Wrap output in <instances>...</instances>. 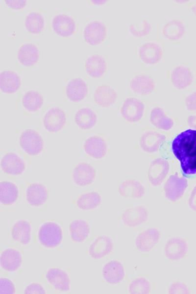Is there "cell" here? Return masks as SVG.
<instances>
[{
    "label": "cell",
    "instance_id": "6da1fadb",
    "mask_svg": "<svg viewBox=\"0 0 196 294\" xmlns=\"http://www.w3.org/2000/svg\"><path fill=\"white\" fill-rule=\"evenodd\" d=\"M172 148L184 175L196 174V130L188 129L179 134L173 139Z\"/></svg>",
    "mask_w": 196,
    "mask_h": 294
},
{
    "label": "cell",
    "instance_id": "7a4b0ae2",
    "mask_svg": "<svg viewBox=\"0 0 196 294\" xmlns=\"http://www.w3.org/2000/svg\"><path fill=\"white\" fill-rule=\"evenodd\" d=\"M22 150L30 156H38L43 151L44 143L41 134L36 130L28 128L22 131L19 137Z\"/></svg>",
    "mask_w": 196,
    "mask_h": 294
},
{
    "label": "cell",
    "instance_id": "3957f363",
    "mask_svg": "<svg viewBox=\"0 0 196 294\" xmlns=\"http://www.w3.org/2000/svg\"><path fill=\"white\" fill-rule=\"evenodd\" d=\"M62 230L56 222L47 221L40 226L38 231L39 242L48 248L58 246L62 240Z\"/></svg>",
    "mask_w": 196,
    "mask_h": 294
},
{
    "label": "cell",
    "instance_id": "277c9868",
    "mask_svg": "<svg viewBox=\"0 0 196 294\" xmlns=\"http://www.w3.org/2000/svg\"><path fill=\"white\" fill-rule=\"evenodd\" d=\"M188 187V181L180 177L176 173L171 175L164 186L166 197L172 202H175L181 198Z\"/></svg>",
    "mask_w": 196,
    "mask_h": 294
},
{
    "label": "cell",
    "instance_id": "5b68a950",
    "mask_svg": "<svg viewBox=\"0 0 196 294\" xmlns=\"http://www.w3.org/2000/svg\"><path fill=\"white\" fill-rule=\"evenodd\" d=\"M67 121L64 110L58 107L49 109L44 115L43 124L45 129L50 133H56L62 129Z\"/></svg>",
    "mask_w": 196,
    "mask_h": 294
},
{
    "label": "cell",
    "instance_id": "8992f818",
    "mask_svg": "<svg viewBox=\"0 0 196 294\" xmlns=\"http://www.w3.org/2000/svg\"><path fill=\"white\" fill-rule=\"evenodd\" d=\"M0 168L5 174L17 176L23 174L26 169L25 162L18 154L9 152L5 153L0 160Z\"/></svg>",
    "mask_w": 196,
    "mask_h": 294
},
{
    "label": "cell",
    "instance_id": "52a82bcc",
    "mask_svg": "<svg viewBox=\"0 0 196 294\" xmlns=\"http://www.w3.org/2000/svg\"><path fill=\"white\" fill-rule=\"evenodd\" d=\"M96 172L93 166L86 162L77 164L72 171L73 182L79 187L91 184L95 180Z\"/></svg>",
    "mask_w": 196,
    "mask_h": 294
},
{
    "label": "cell",
    "instance_id": "ba28073f",
    "mask_svg": "<svg viewBox=\"0 0 196 294\" xmlns=\"http://www.w3.org/2000/svg\"><path fill=\"white\" fill-rule=\"evenodd\" d=\"M188 250L186 241L178 237L169 239L166 242L164 249L165 256L171 261H177L183 258Z\"/></svg>",
    "mask_w": 196,
    "mask_h": 294
},
{
    "label": "cell",
    "instance_id": "9c48e42d",
    "mask_svg": "<svg viewBox=\"0 0 196 294\" xmlns=\"http://www.w3.org/2000/svg\"><path fill=\"white\" fill-rule=\"evenodd\" d=\"M160 236V232L158 229L148 228L137 236L135 240V246L141 252H148L158 243Z\"/></svg>",
    "mask_w": 196,
    "mask_h": 294
},
{
    "label": "cell",
    "instance_id": "30bf717a",
    "mask_svg": "<svg viewBox=\"0 0 196 294\" xmlns=\"http://www.w3.org/2000/svg\"><path fill=\"white\" fill-rule=\"evenodd\" d=\"M144 109V104L141 100L136 98H128L124 101L121 113L127 121L136 122L143 117Z\"/></svg>",
    "mask_w": 196,
    "mask_h": 294
},
{
    "label": "cell",
    "instance_id": "8fae6325",
    "mask_svg": "<svg viewBox=\"0 0 196 294\" xmlns=\"http://www.w3.org/2000/svg\"><path fill=\"white\" fill-rule=\"evenodd\" d=\"M107 29L105 25L98 21H92L85 27L83 36L88 44L96 46L100 44L105 38Z\"/></svg>",
    "mask_w": 196,
    "mask_h": 294
},
{
    "label": "cell",
    "instance_id": "7c38bea8",
    "mask_svg": "<svg viewBox=\"0 0 196 294\" xmlns=\"http://www.w3.org/2000/svg\"><path fill=\"white\" fill-rule=\"evenodd\" d=\"M148 217L147 208L139 205L126 209L122 215V220L124 225L134 227L145 222Z\"/></svg>",
    "mask_w": 196,
    "mask_h": 294
},
{
    "label": "cell",
    "instance_id": "4fadbf2b",
    "mask_svg": "<svg viewBox=\"0 0 196 294\" xmlns=\"http://www.w3.org/2000/svg\"><path fill=\"white\" fill-rule=\"evenodd\" d=\"M169 171V164L167 160L158 158L153 160L149 167L148 178L153 186L160 185L166 177Z\"/></svg>",
    "mask_w": 196,
    "mask_h": 294
},
{
    "label": "cell",
    "instance_id": "5bb4252c",
    "mask_svg": "<svg viewBox=\"0 0 196 294\" xmlns=\"http://www.w3.org/2000/svg\"><path fill=\"white\" fill-rule=\"evenodd\" d=\"M83 149L88 156L94 159H99L105 156L107 146L103 138L95 135L90 136L85 140Z\"/></svg>",
    "mask_w": 196,
    "mask_h": 294
},
{
    "label": "cell",
    "instance_id": "9a60e30c",
    "mask_svg": "<svg viewBox=\"0 0 196 294\" xmlns=\"http://www.w3.org/2000/svg\"><path fill=\"white\" fill-rule=\"evenodd\" d=\"M113 247V242L110 237L100 236L91 244L88 250L89 254L94 259H101L109 254L112 251Z\"/></svg>",
    "mask_w": 196,
    "mask_h": 294
},
{
    "label": "cell",
    "instance_id": "2e32d148",
    "mask_svg": "<svg viewBox=\"0 0 196 294\" xmlns=\"http://www.w3.org/2000/svg\"><path fill=\"white\" fill-rule=\"evenodd\" d=\"M103 278L107 283L115 285L121 282L125 276L122 264L117 260H111L106 263L102 270Z\"/></svg>",
    "mask_w": 196,
    "mask_h": 294
},
{
    "label": "cell",
    "instance_id": "e0dca14e",
    "mask_svg": "<svg viewBox=\"0 0 196 294\" xmlns=\"http://www.w3.org/2000/svg\"><path fill=\"white\" fill-rule=\"evenodd\" d=\"M48 197L46 187L40 183H32L28 185L25 190V199L27 203L33 206L43 205Z\"/></svg>",
    "mask_w": 196,
    "mask_h": 294
},
{
    "label": "cell",
    "instance_id": "ac0fdd59",
    "mask_svg": "<svg viewBox=\"0 0 196 294\" xmlns=\"http://www.w3.org/2000/svg\"><path fill=\"white\" fill-rule=\"evenodd\" d=\"M52 27L54 32L61 37L72 35L75 30L76 25L74 19L70 16L59 14L52 20Z\"/></svg>",
    "mask_w": 196,
    "mask_h": 294
},
{
    "label": "cell",
    "instance_id": "d6986e66",
    "mask_svg": "<svg viewBox=\"0 0 196 294\" xmlns=\"http://www.w3.org/2000/svg\"><path fill=\"white\" fill-rule=\"evenodd\" d=\"M48 281L57 290L63 292L70 289V279L68 273L60 269H49L46 274Z\"/></svg>",
    "mask_w": 196,
    "mask_h": 294
},
{
    "label": "cell",
    "instance_id": "ffe728a7",
    "mask_svg": "<svg viewBox=\"0 0 196 294\" xmlns=\"http://www.w3.org/2000/svg\"><path fill=\"white\" fill-rule=\"evenodd\" d=\"M87 93V84L81 78L71 79L66 86V95L68 99L72 102L81 101L85 98Z\"/></svg>",
    "mask_w": 196,
    "mask_h": 294
},
{
    "label": "cell",
    "instance_id": "44dd1931",
    "mask_svg": "<svg viewBox=\"0 0 196 294\" xmlns=\"http://www.w3.org/2000/svg\"><path fill=\"white\" fill-rule=\"evenodd\" d=\"M160 46L154 42H147L141 45L139 49L141 60L145 64H155L158 63L162 56Z\"/></svg>",
    "mask_w": 196,
    "mask_h": 294
},
{
    "label": "cell",
    "instance_id": "7402d4cb",
    "mask_svg": "<svg viewBox=\"0 0 196 294\" xmlns=\"http://www.w3.org/2000/svg\"><path fill=\"white\" fill-rule=\"evenodd\" d=\"M22 256L21 252L13 248H7L0 254V265L4 270L8 271H16L21 267Z\"/></svg>",
    "mask_w": 196,
    "mask_h": 294
},
{
    "label": "cell",
    "instance_id": "603a6c76",
    "mask_svg": "<svg viewBox=\"0 0 196 294\" xmlns=\"http://www.w3.org/2000/svg\"><path fill=\"white\" fill-rule=\"evenodd\" d=\"M164 135L156 131H149L145 132L141 137L140 145L145 152L153 153L159 150L165 141Z\"/></svg>",
    "mask_w": 196,
    "mask_h": 294
},
{
    "label": "cell",
    "instance_id": "cb8c5ba5",
    "mask_svg": "<svg viewBox=\"0 0 196 294\" xmlns=\"http://www.w3.org/2000/svg\"><path fill=\"white\" fill-rule=\"evenodd\" d=\"M171 79L175 88L183 89L190 85L193 81V75L188 67L179 65L172 70Z\"/></svg>",
    "mask_w": 196,
    "mask_h": 294
},
{
    "label": "cell",
    "instance_id": "d4e9b609",
    "mask_svg": "<svg viewBox=\"0 0 196 294\" xmlns=\"http://www.w3.org/2000/svg\"><path fill=\"white\" fill-rule=\"evenodd\" d=\"M39 51L37 47L32 43H24L19 49L17 58L23 66L30 67L35 64L38 60Z\"/></svg>",
    "mask_w": 196,
    "mask_h": 294
},
{
    "label": "cell",
    "instance_id": "484cf974",
    "mask_svg": "<svg viewBox=\"0 0 196 294\" xmlns=\"http://www.w3.org/2000/svg\"><path fill=\"white\" fill-rule=\"evenodd\" d=\"M131 90L135 93L141 95H149L155 88L153 79L147 74H139L133 77L129 83Z\"/></svg>",
    "mask_w": 196,
    "mask_h": 294
},
{
    "label": "cell",
    "instance_id": "4316f807",
    "mask_svg": "<svg viewBox=\"0 0 196 294\" xmlns=\"http://www.w3.org/2000/svg\"><path fill=\"white\" fill-rule=\"evenodd\" d=\"M117 98L116 91L108 85L98 86L94 94L95 102L103 107H108L113 105Z\"/></svg>",
    "mask_w": 196,
    "mask_h": 294
},
{
    "label": "cell",
    "instance_id": "83f0119b",
    "mask_svg": "<svg viewBox=\"0 0 196 294\" xmlns=\"http://www.w3.org/2000/svg\"><path fill=\"white\" fill-rule=\"evenodd\" d=\"M118 192L121 196L124 197L140 198L145 195V189L140 182L128 179L120 184Z\"/></svg>",
    "mask_w": 196,
    "mask_h": 294
},
{
    "label": "cell",
    "instance_id": "f1b7e54d",
    "mask_svg": "<svg viewBox=\"0 0 196 294\" xmlns=\"http://www.w3.org/2000/svg\"><path fill=\"white\" fill-rule=\"evenodd\" d=\"M21 84L19 75L12 71H3L0 74V89L5 94H13L17 92Z\"/></svg>",
    "mask_w": 196,
    "mask_h": 294
},
{
    "label": "cell",
    "instance_id": "f546056e",
    "mask_svg": "<svg viewBox=\"0 0 196 294\" xmlns=\"http://www.w3.org/2000/svg\"><path fill=\"white\" fill-rule=\"evenodd\" d=\"M31 225L29 222L24 220L15 222L11 229L13 239L22 245H28L31 240Z\"/></svg>",
    "mask_w": 196,
    "mask_h": 294
},
{
    "label": "cell",
    "instance_id": "4dcf8cb0",
    "mask_svg": "<svg viewBox=\"0 0 196 294\" xmlns=\"http://www.w3.org/2000/svg\"><path fill=\"white\" fill-rule=\"evenodd\" d=\"M97 116L89 107H83L78 110L74 115V122L81 129L89 130L93 128L97 122Z\"/></svg>",
    "mask_w": 196,
    "mask_h": 294
},
{
    "label": "cell",
    "instance_id": "1f68e13d",
    "mask_svg": "<svg viewBox=\"0 0 196 294\" xmlns=\"http://www.w3.org/2000/svg\"><path fill=\"white\" fill-rule=\"evenodd\" d=\"M85 70L91 77H101L106 70L105 59L100 55L93 54L89 56L85 62Z\"/></svg>",
    "mask_w": 196,
    "mask_h": 294
},
{
    "label": "cell",
    "instance_id": "d6a6232c",
    "mask_svg": "<svg viewBox=\"0 0 196 294\" xmlns=\"http://www.w3.org/2000/svg\"><path fill=\"white\" fill-rule=\"evenodd\" d=\"M69 232L71 239L74 242L82 243L89 235V225L83 220H74L70 223Z\"/></svg>",
    "mask_w": 196,
    "mask_h": 294
},
{
    "label": "cell",
    "instance_id": "836d02e7",
    "mask_svg": "<svg viewBox=\"0 0 196 294\" xmlns=\"http://www.w3.org/2000/svg\"><path fill=\"white\" fill-rule=\"evenodd\" d=\"M19 196V189L14 183L3 181L0 183V202L3 205L13 204Z\"/></svg>",
    "mask_w": 196,
    "mask_h": 294
},
{
    "label": "cell",
    "instance_id": "e575fe53",
    "mask_svg": "<svg viewBox=\"0 0 196 294\" xmlns=\"http://www.w3.org/2000/svg\"><path fill=\"white\" fill-rule=\"evenodd\" d=\"M101 197L97 192H89L80 195L76 200L77 207L82 210H90L97 208L101 203Z\"/></svg>",
    "mask_w": 196,
    "mask_h": 294
},
{
    "label": "cell",
    "instance_id": "d590c367",
    "mask_svg": "<svg viewBox=\"0 0 196 294\" xmlns=\"http://www.w3.org/2000/svg\"><path fill=\"white\" fill-rule=\"evenodd\" d=\"M22 102L24 109L29 112L39 110L42 106L44 99L42 95L35 90H29L23 96Z\"/></svg>",
    "mask_w": 196,
    "mask_h": 294
},
{
    "label": "cell",
    "instance_id": "8d00e7d4",
    "mask_svg": "<svg viewBox=\"0 0 196 294\" xmlns=\"http://www.w3.org/2000/svg\"><path fill=\"white\" fill-rule=\"evenodd\" d=\"M185 27L179 20L173 19L167 22L164 26L162 32L164 36L168 40L176 41L184 35Z\"/></svg>",
    "mask_w": 196,
    "mask_h": 294
},
{
    "label": "cell",
    "instance_id": "74e56055",
    "mask_svg": "<svg viewBox=\"0 0 196 294\" xmlns=\"http://www.w3.org/2000/svg\"><path fill=\"white\" fill-rule=\"evenodd\" d=\"M150 121L156 128L164 130L171 129L173 125L172 119L166 116L164 110L159 107H155L151 110Z\"/></svg>",
    "mask_w": 196,
    "mask_h": 294
},
{
    "label": "cell",
    "instance_id": "f35d334b",
    "mask_svg": "<svg viewBox=\"0 0 196 294\" xmlns=\"http://www.w3.org/2000/svg\"><path fill=\"white\" fill-rule=\"evenodd\" d=\"M24 25L26 30L30 33H39L44 27V18L39 12H31L25 17Z\"/></svg>",
    "mask_w": 196,
    "mask_h": 294
},
{
    "label": "cell",
    "instance_id": "ab89813d",
    "mask_svg": "<svg viewBox=\"0 0 196 294\" xmlns=\"http://www.w3.org/2000/svg\"><path fill=\"white\" fill-rule=\"evenodd\" d=\"M150 283L143 277L133 280L128 287V293L131 294H147L150 293Z\"/></svg>",
    "mask_w": 196,
    "mask_h": 294
},
{
    "label": "cell",
    "instance_id": "60d3db41",
    "mask_svg": "<svg viewBox=\"0 0 196 294\" xmlns=\"http://www.w3.org/2000/svg\"><path fill=\"white\" fill-rule=\"evenodd\" d=\"M150 24L146 20L139 23L133 24L129 26V31L131 35L136 37H142L147 35L150 31Z\"/></svg>",
    "mask_w": 196,
    "mask_h": 294
},
{
    "label": "cell",
    "instance_id": "b9f144b4",
    "mask_svg": "<svg viewBox=\"0 0 196 294\" xmlns=\"http://www.w3.org/2000/svg\"><path fill=\"white\" fill-rule=\"evenodd\" d=\"M15 292L14 283L9 279L1 277L0 278V294H13Z\"/></svg>",
    "mask_w": 196,
    "mask_h": 294
},
{
    "label": "cell",
    "instance_id": "7bdbcfd3",
    "mask_svg": "<svg viewBox=\"0 0 196 294\" xmlns=\"http://www.w3.org/2000/svg\"><path fill=\"white\" fill-rule=\"evenodd\" d=\"M168 293L170 294H189L190 291L187 285L181 282H174L169 287Z\"/></svg>",
    "mask_w": 196,
    "mask_h": 294
},
{
    "label": "cell",
    "instance_id": "ee69618b",
    "mask_svg": "<svg viewBox=\"0 0 196 294\" xmlns=\"http://www.w3.org/2000/svg\"><path fill=\"white\" fill-rule=\"evenodd\" d=\"M24 294H45L46 291L40 284L32 283L27 285L24 290Z\"/></svg>",
    "mask_w": 196,
    "mask_h": 294
},
{
    "label": "cell",
    "instance_id": "f6af8a7d",
    "mask_svg": "<svg viewBox=\"0 0 196 294\" xmlns=\"http://www.w3.org/2000/svg\"><path fill=\"white\" fill-rule=\"evenodd\" d=\"M185 102L188 110L196 111V91L189 94L186 98Z\"/></svg>",
    "mask_w": 196,
    "mask_h": 294
},
{
    "label": "cell",
    "instance_id": "bcb514c9",
    "mask_svg": "<svg viewBox=\"0 0 196 294\" xmlns=\"http://www.w3.org/2000/svg\"><path fill=\"white\" fill-rule=\"evenodd\" d=\"M5 3L11 8L19 9L24 8L25 6L26 1L25 0H5Z\"/></svg>",
    "mask_w": 196,
    "mask_h": 294
},
{
    "label": "cell",
    "instance_id": "7dc6e473",
    "mask_svg": "<svg viewBox=\"0 0 196 294\" xmlns=\"http://www.w3.org/2000/svg\"><path fill=\"white\" fill-rule=\"evenodd\" d=\"M189 208L194 211H196V186L193 189L188 200Z\"/></svg>",
    "mask_w": 196,
    "mask_h": 294
},
{
    "label": "cell",
    "instance_id": "c3c4849f",
    "mask_svg": "<svg viewBox=\"0 0 196 294\" xmlns=\"http://www.w3.org/2000/svg\"><path fill=\"white\" fill-rule=\"evenodd\" d=\"M188 123L189 126L196 128V116H190L188 118Z\"/></svg>",
    "mask_w": 196,
    "mask_h": 294
},
{
    "label": "cell",
    "instance_id": "681fc988",
    "mask_svg": "<svg viewBox=\"0 0 196 294\" xmlns=\"http://www.w3.org/2000/svg\"><path fill=\"white\" fill-rule=\"evenodd\" d=\"M91 1L95 4L99 5V4H102L105 3L106 2V0H91Z\"/></svg>",
    "mask_w": 196,
    "mask_h": 294
},
{
    "label": "cell",
    "instance_id": "f907efd6",
    "mask_svg": "<svg viewBox=\"0 0 196 294\" xmlns=\"http://www.w3.org/2000/svg\"><path fill=\"white\" fill-rule=\"evenodd\" d=\"M191 9L194 15L196 16V3L192 6Z\"/></svg>",
    "mask_w": 196,
    "mask_h": 294
}]
</instances>
